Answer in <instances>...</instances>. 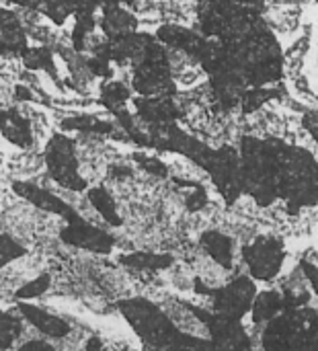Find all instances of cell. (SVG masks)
Segmentation results:
<instances>
[{
	"label": "cell",
	"mask_w": 318,
	"mask_h": 351,
	"mask_svg": "<svg viewBox=\"0 0 318 351\" xmlns=\"http://www.w3.org/2000/svg\"><path fill=\"white\" fill-rule=\"evenodd\" d=\"M238 156L243 193L259 206L284 199L294 214L318 204V162L308 150L278 138L245 136Z\"/></svg>",
	"instance_id": "cell-1"
},
{
	"label": "cell",
	"mask_w": 318,
	"mask_h": 351,
	"mask_svg": "<svg viewBox=\"0 0 318 351\" xmlns=\"http://www.w3.org/2000/svg\"><path fill=\"white\" fill-rule=\"evenodd\" d=\"M265 351H318V315L288 308L265 329Z\"/></svg>",
	"instance_id": "cell-2"
},
{
	"label": "cell",
	"mask_w": 318,
	"mask_h": 351,
	"mask_svg": "<svg viewBox=\"0 0 318 351\" xmlns=\"http://www.w3.org/2000/svg\"><path fill=\"white\" fill-rule=\"evenodd\" d=\"M119 308L125 315L127 323L134 327V331L150 348L169 351L175 339L181 335V331L171 323V319L148 300H125L119 304Z\"/></svg>",
	"instance_id": "cell-3"
},
{
	"label": "cell",
	"mask_w": 318,
	"mask_h": 351,
	"mask_svg": "<svg viewBox=\"0 0 318 351\" xmlns=\"http://www.w3.org/2000/svg\"><path fill=\"white\" fill-rule=\"evenodd\" d=\"M45 169L49 177L64 189L82 191L86 189V179L80 173V162L76 154V144L66 134H56L49 138L43 152Z\"/></svg>",
	"instance_id": "cell-4"
},
{
	"label": "cell",
	"mask_w": 318,
	"mask_h": 351,
	"mask_svg": "<svg viewBox=\"0 0 318 351\" xmlns=\"http://www.w3.org/2000/svg\"><path fill=\"white\" fill-rule=\"evenodd\" d=\"M195 292L206 294L214 302V315L228 319V321H238L253 311V302L257 298V288L249 278H238L232 284L224 288H206L199 280H195Z\"/></svg>",
	"instance_id": "cell-5"
},
{
	"label": "cell",
	"mask_w": 318,
	"mask_h": 351,
	"mask_svg": "<svg viewBox=\"0 0 318 351\" xmlns=\"http://www.w3.org/2000/svg\"><path fill=\"white\" fill-rule=\"evenodd\" d=\"M243 257L255 280L269 282L282 271L286 249L284 243L276 237H257L251 245L245 247Z\"/></svg>",
	"instance_id": "cell-6"
},
{
	"label": "cell",
	"mask_w": 318,
	"mask_h": 351,
	"mask_svg": "<svg viewBox=\"0 0 318 351\" xmlns=\"http://www.w3.org/2000/svg\"><path fill=\"white\" fill-rule=\"evenodd\" d=\"M109 0H25V6L51 19L53 23L62 25L68 19H76L80 14H99V8ZM127 4L130 0H117Z\"/></svg>",
	"instance_id": "cell-7"
},
{
	"label": "cell",
	"mask_w": 318,
	"mask_h": 351,
	"mask_svg": "<svg viewBox=\"0 0 318 351\" xmlns=\"http://www.w3.org/2000/svg\"><path fill=\"white\" fill-rule=\"evenodd\" d=\"M60 237L64 243L84 249V251H90V253H111V249L115 245L111 234L95 228L93 224L84 222L82 218H78L74 222H66Z\"/></svg>",
	"instance_id": "cell-8"
},
{
	"label": "cell",
	"mask_w": 318,
	"mask_h": 351,
	"mask_svg": "<svg viewBox=\"0 0 318 351\" xmlns=\"http://www.w3.org/2000/svg\"><path fill=\"white\" fill-rule=\"evenodd\" d=\"M97 27L103 31L105 39H119L123 35L138 31V16L121 2L109 0L99 8Z\"/></svg>",
	"instance_id": "cell-9"
},
{
	"label": "cell",
	"mask_w": 318,
	"mask_h": 351,
	"mask_svg": "<svg viewBox=\"0 0 318 351\" xmlns=\"http://www.w3.org/2000/svg\"><path fill=\"white\" fill-rule=\"evenodd\" d=\"M0 134L16 148H31L35 144V130L31 117L19 107L0 109Z\"/></svg>",
	"instance_id": "cell-10"
},
{
	"label": "cell",
	"mask_w": 318,
	"mask_h": 351,
	"mask_svg": "<svg viewBox=\"0 0 318 351\" xmlns=\"http://www.w3.org/2000/svg\"><path fill=\"white\" fill-rule=\"evenodd\" d=\"M29 47V35L23 19L0 4V56H21Z\"/></svg>",
	"instance_id": "cell-11"
},
{
	"label": "cell",
	"mask_w": 318,
	"mask_h": 351,
	"mask_svg": "<svg viewBox=\"0 0 318 351\" xmlns=\"http://www.w3.org/2000/svg\"><path fill=\"white\" fill-rule=\"evenodd\" d=\"M19 311L25 317V321H29L37 331H41L43 335H47L51 339H62V337H66L70 333V325L64 319H60L56 315H49L43 308H37L33 304L21 302Z\"/></svg>",
	"instance_id": "cell-12"
},
{
	"label": "cell",
	"mask_w": 318,
	"mask_h": 351,
	"mask_svg": "<svg viewBox=\"0 0 318 351\" xmlns=\"http://www.w3.org/2000/svg\"><path fill=\"white\" fill-rule=\"evenodd\" d=\"M21 62L31 72H45L58 80V66H56V51L45 45H29L21 56Z\"/></svg>",
	"instance_id": "cell-13"
},
{
	"label": "cell",
	"mask_w": 318,
	"mask_h": 351,
	"mask_svg": "<svg viewBox=\"0 0 318 351\" xmlns=\"http://www.w3.org/2000/svg\"><path fill=\"white\" fill-rule=\"evenodd\" d=\"M62 130L66 132H80V134H99V136H113L117 125L113 121L101 119L97 115L78 113L72 117H66L62 121Z\"/></svg>",
	"instance_id": "cell-14"
},
{
	"label": "cell",
	"mask_w": 318,
	"mask_h": 351,
	"mask_svg": "<svg viewBox=\"0 0 318 351\" xmlns=\"http://www.w3.org/2000/svg\"><path fill=\"white\" fill-rule=\"evenodd\" d=\"M201 245L220 267L232 269V241L226 234L208 230L201 234Z\"/></svg>",
	"instance_id": "cell-15"
},
{
	"label": "cell",
	"mask_w": 318,
	"mask_h": 351,
	"mask_svg": "<svg viewBox=\"0 0 318 351\" xmlns=\"http://www.w3.org/2000/svg\"><path fill=\"white\" fill-rule=\"evenodd\" d=\"M132 101V88L123 84L121 80H111L103 84L101 88V103L109 113H117L121 109H127V103Z\"/></svg>",
	"instance_id": "cell-16"
},
{
	"label": "cell",
	"mask_w": 318,
	"mask_h": 351,
	"mask_svg": "<svg viewBox=\"0 0 318 351\" xmlns=\"http://www.w3.org/2000/svg\"><path fill=\"white\" fill-rule=\"evenodd\" d=\"M119 261L130 269H167L173 265V257L162 253H130L121 255Z\"/></svg>",
	"instance_id": "cell-17"
},
{
	"label": "cell",
	"mask_w": 318,
	"mask_h": 351,
	"mask_svg": "<svg viewBox=\"0 0 318 351\" xmlns=\"http://www.w3.org/2000/svg\"><path fill=\"white\" fill-rule=\"evenodd\" d=\"M284 308V298L278 294V292H261L257 298H255V302H253V311H251V315H253V321L255 323H263V321H271V319H276V315L280 313Z\"/></svg>",
	"instance_id": "cell-18"
},
{
	"label": "cell",
	"mask_w": 318,
	"mask_h": 351,
	"mask_svg": "<svg viewBox=\"0 0 318 351\" xmlns=\"http://www.w3.org/2000/svg\"><path fill=\"white\" fill-rule=\"evenodd\" d=\"M88 202L111 226H121V218L117 214V204L113 202V197L109 195V191L105 187L88 189Z\"/></svg>",
	"instance_id": "cell-19"
},
{
	"label": "cell",
	"mask_w": 318,
	"mask_h": 351,
	"mask_svg": "<svg viewBox=\"0 0 318 351\" xmlns=\"http://www.w3.org/2000/svg\"><path fill=\"white\" fill-rule=\"evenodd\" d=\"M169 351H222L214 341H206V339H199V337H193V335H185L181 333L173 348Z\"/></svg>",
	"instance_id": "cell-20"
},
{
	"label": "cell",
	"mask_w": 318,
	"mask_h": 351,
	"mask_svg": "<svg viewBox=\"0 0 318 351\" xmlns=\"http://www.w3.org/2000/svg\"><path fill=\"white\" fill-rule=\"evenodd\" d=\"M49 284H51V278L47 276V274H41V276H37L35 280H31L29 284H25V286H21L19 290H16V298L19 300H31V298H37V296H41L47 288H49Z\"/></svg>",
	"instance_id": "cell-21"
},
{
	"label": "cell",
	"mask_w": 318,
	"mask_h": 351,
	"mask_svg": "<svg viewBox=\"0 0 318 351\" xmlns=\"http://www.w3.org/2000/svg\"><path fill=\"white\" fill-rule=\"evenodd\" d=\"M134 160L146 173H150L154 177H169V167L160 158H156V156H150V154H134Z\"/></svg>",
	"instance_id": "cell-22"
},
{
	"label": "cell",
	"mask_w": 318,
	"mask_h": 351,
	"mask_svg": "<svg viewBox=\"0 0 318 351\" xmlns=\"http://www.w3.org/2000/svg\"><path fill=\"white\" fill-rule=\"evenodd\" d=\"M19 333V323L16 317H4L0 315V350L8 348L12 343V339Z\"/></svg>",
	"instance_id": "cell-23"
},
{
	"label": "cell",
	"mask_w": 318,
	"mask_h": 351,
	"mask_svg": "<svg viewBox=\"0 0 318 351\" xmlns=\"http://www.w3.org/2000/svg\"><path fill=\"white\" fill-rule=\"evenodd\" d=\"M21 255H25V249L21 245H16L14 241H10L6 237L0 239V267L14 261V259H19Z\"/></svg>",
	"instance_id": "cell-24"
},
{
	"label": "cell",
	"mask_w": 318,
	"mask_h": 351,
	"mask_svg": "<svg viewBox=\"0 0 318 351\" xmlns=\"http://www.w3.org/2000/svg\"><path fill=\"white\" fill-rule=\"evenodd\" d=\"M206 204H208V193H206V189H204L201 185H195L193 191H191V195L187 197V210L197 212V210H201Z\"/></svg>",
	"instance_id": "cell-25"
},
{
	"label": "cell",
	"mask_w": 318,
	"mask_h": 351,
	"mask_svg": "<svg viewBox=\"0 0 318 351\" xmlns=\"http://www.w3.org/2000/svg\"><path fill=\"white\" fill-rule=\"evenodd\" d=\"M302 125H304V130L315 138V142H318V111L306 113V115L302 117Z\"/></svg>",
	"instance_id": "cell-26"
},
{
	"label": "cell",
	"mask_w": 318,
	"mask_h": 351,
	"mask_svg": "<svg viewBox=\"0 0 318 351\" xmlns=\"http://www.w3.org/2000/svg\"><path fill=\"white\" fill-rule=\"evenodd\" d=\"M302 271H304V276L308 278V282L313 284V288H315V292L318 294V267L317 265H313V263H308V261H302Z\"/></svg>",
	"instance_id": "cell-27"
},
{
	"label": "cell",
	"mask_w": 318,
	"mask_h": 351,
	"mask_svg": "<svg viewBox=\"0 0 318 351\" xmlns=\"http://www.w3.org/2000/svg\"><path fill=\"white\" fill-rule=\"evenodd\" d=\"M14 99H16V101H35V95L31 93L29 86L16 84V86H14Z\"/></svg>",
	"instance_id": "cell-28"
},
{
	"label": "cell",
	"mask_w": 318,
	"mask_h": 351,
	"mask_svg": "<svg viewBox=\"0 0 318 351\" xmlns=\"http://www.w3.org/2000/svg\"><path fill=\"white\" fill-rule=\"evenodd\" d=\"M19 351H56L51 346H47L45 341H27L25 346H21Z\"/></svg>",
	"instance_id": "cell-29"
},
{
	"label": "cell",
	"mask_w": 318,
	"mask_h": 351,
	"mask_svg": "<svg viewBox=\"0 0 318 351\" xmlns=\"http://www.w3.org/2000/svg\"><path fill=\"white\" fill-rule=\"evenodd\" d=\"M86 351H105V350H103V343H101V339H99V337H90V339L86 341Z\"/></svg>",
	"instance_id": "cell-30"
},
{
	"label": "cell",
	"mask_w": 318,
	"mask_h": 351,
	"mask_svg": "<svg viewBox=\"0 0 318 351\" xmlns=\"http://www.w3.org/2000/svg\"><path fill=\"white\" fill-rule=\"evenodd\" d=\"M6 2H10V4H19V6H25V0H6Z\"/></svg>",
	"instance_id": "cell-31"
},
{
	"label": "cell",
	"mask_w": 318,
	"mask_h": 351,
	"mask_svg": "<svg viewBox=\"0 0 318 351\" xmlns=\"http://www.w3.org/2000/svg\"><path fill=\"white\" fill-rule=\"evenodd\" d=\"M146 351H162V350H156V348H150V346H148V348H146Z\"/></svg>",
	"instance_id": "cell-32"
}]
</instances>
